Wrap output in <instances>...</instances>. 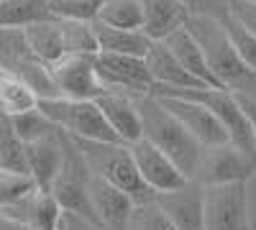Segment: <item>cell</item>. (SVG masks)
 <instances>
[{"label":"cell","instance_id":"18","mask_svg":"<svg viewBox=\"0 0 256 230\" xmlns=\"http://www.w3.org/2000/svg\"><path fill=\"white\" fill-rule=\"evenodd\" d=\"M144 3V26L141 31L152 41H164L169 33L184 28L190 13L180 0H141Z\"/></svg>","mask_w":256,"mask_h":230},{"label":"cell","instance_id":"27","mask_svg":"<svg viewBox=\"0 0 256 230\" xmlns=\"http://www.w3.org/2000/svg\"><path fill=\"white\" fill-rule=\"evenodd\" d=\"M36 190V184L28 174H18V172H8L0 169V210L3 207L16 205L18 200L28 197Z\"/></svg>","mask_w":256,"mask_h":230},{"label":"cell","instance_id":"2","mask_svg":"<svg viewBox=\"0 0 256 230\" xmlns=\"http://www.w3.org/2000/svg\"><path fill=\"white\" fill-rule=\"evenodd\" d=\"M136 113H138V123H141V138L146 143H152L156 151H162L177 169L192 179V169L200 154L198 141L192 138L182 125L177 123V118L169 113L162 102L148 92V95H131Z\"/></svg>","mask_w":256,"mask_h":230},{"label":"cell","instance_id":"25","mask_svg":"<svg viewBox=\"0 0 256 230\" xmlns=\"http://www.w3.org/2000/svg\"><path fill=\"white\" fill-rule=\"evenodd\" d=\"M123 230H174V228L164 218V213L159 210V205L154 200H146V202L134 205Z\"/></svg>","mask_w":256,"mask_h":230},{"label":"cell","instance_id":"17","mask_svg":"<svg viewBox=\"0 0 256 230\" xmlns=\"http://www.w3.org/2000/svg\"><path fill=\"white\" fill-rule=\"evenodd\" d=\"M0 215L20 220V223L31 225L34 230H59V220H62V210H59L56 200L41 190H34L28 197L18 200L16 205L3 207Z\"/></svg>","mask_w":256,"mask_h":230},{"label":"cell","instance_id":"11","mask_svg":"<svg viewBox=\"0 0 256 230\" xmlns=\"http://www.w3.org/2000/svg\"><path fill=\"white\" fill-rule=\"evenodd\" d=\"M128 151H131V159L136 164V172H138L144 187L152 195L172 192V190H177V187L190 182L162 151H156L154 146L146 143L144 138L128 146Z\"/></svg>","mask_w":256,"mask_h":230},{"label":"cell","instance_id":"33","mask_svg":"<svg viewBox=\"0 0 256 230\" xmlns=\"http://www.w3.org/2000/svg\"><path fill=\"white\" fill-rule=\"evenodd\" d=\"M241 108L248 118V125H251V136H254V151H256V100H248V97H238Z\"/></svg>","mask_w":256,"mask_h":230},{"label":"cell","instance_id":"8","mask_svg":"<svg viewBox=\"0 0 256 230\" xmlns=\"http://www.w3.org/2000/svg\"><path fill=\"white\" fill-rule=\"evenodd\" d=\"M59 97L67 100H98L105 95V85L95 69V54H72L49 64Z\"/></svg>","mask_w":256,"mask_h":230},{"label":"cell","instance_id":"5","mask_svg":"<svg viewBox=\"0 0 256 230\" xmlns=\"http://www.w3.org/2000/svg\"><path fill=\"white\" fill-rule=\"evenodd\" d=\"M38 110L70 138L95 141V143H120L92 100H67V97L38 100Z\"/></svg>","mask_w":256,"mask_h":230},{"label":"cell","instance_id":"9","mask_svg":"<svg viewBox=\"0 0 256 230\" xmlns=\"http://www.w3.org/2000/svg\"><path fill=\"white\" fill-rule=\"evenodd\" d=\"M95 69H98V77H100V82L105 85L108 92L148 95L154 90L144 59H138V56L95 54Z\"/></svg>","mask_w":256,"mask_h":230},{"label":"cell","instance_id":"24","mask_svg":"<svg viewBox=\"0 0 256 230\" xmlns=\"http://www.w3.org/2000/svg\"><path fill=\"white\" fill-rule=\"evenodd\" d=\"M0 169L28 174L26 172V143L13 131L8 115H0Z\"/></svg>","mask_w":256,"mask_h":230},{"label":"cell","instance_id":"28","mask_svg":"<svg viewBox=\"0 0 256 230\" xmlns=\"http://www.w3.org/2000/svg\"><path fill=\"white\" fill-rule=\"evenodd\" d=\"M100 3L102 0H49V13L52 18H72L92 23Z\"/></svg>","mask_w":256,"mask_h":230},{"label":"cell","instance_id":"10","mask_svg":"<svg viewBox=\"0 0 256 230\" xmlns=\"http://www.w3.org/2000/svg\"><path fill=\"white\" fill-rule=\"evenodd\" d=\"M154 97L177 118V123L198 141V146H216V143L228 141V133L223 131L218 118L205 105H200V102L187 100V97H177V95H154Z\"/></svg>","mask_w":256,"mask_h":230},{"label":"cell","instance_id":"14","mask_svg":"<svg viewBox=\"0 0 256 230\" xmlns=\"http://www.w3.org/2000/svg\"><path fill=\"white\" fill-rule=\"evenodd\" d=\"M88 197L92 205L95 220L102 230H123L128 223V215L134 210V200L118 187L102 182L98 177L88 179Z\"/></svg>","mask_w":256,"mask_h":230},{"label":"cell","instance_id":"12","mask_svg":"<svg viewBox=\"0 0 256 230\" xmlns=\"http://www.w3.org/2000/svg\"><path fill=\"white\" fill-rule=\"evenodd\" d=\"M154 202L174 230H202V187L187 182L172 192L154 195Z\"/></svg>","mask_w":256,"mask_h":230},{"label":"cell","instance_id":"21","mask_svg":"<svg viewBox=\"0 0 256 230\" xmlns=\"http://www.w3.org/2000/svg\"><path fill=\"white\" fill-rule=\"evenodd\" d=\"M34 108H38L36 92L20 77L0 69V115L16 118V115H24Z\"/></svg>","mask_w":256,"mask_h":230},{"label":"cell","instance_id":"31","mask_svg":"<svg viewBox=\"0 0 256 230\" xmlns=\"http://www.w3.org/2000/svg\"><path fill=\"white\" fill-rule=\"evenodd\" d=\"M190 15H202V18H216L223 20L228 10V0H180Z\"/></svg>","mask_w":256,"mask_h":230},{"label":"cell","instance_id":"30","mask_svg":"<svg viewBox=\"0 0 256 230\" xmlns=\"http://www.w3.org/2000/svg\"><path fill=\"white\" fill-rule=\"evenodd\" d=\"M226 18L233 20L238 28L251 33L256 38V3H246V0H228Z\"/></svg>","mask_w":256,"mask_h":230},{"label":"cell","instance_id":"29","mask_svg":"<svg viewBox=\"0 0 256 230\" xmlns=\"http://www.w3.org/2000/svg\"><path fill=\"white\" fill-rule=\"evenodd\" d=\"M220 23H223V28H226L228 38H230L233 49H236V54L241 56V61H244L248 69L256 72V38H254L251 33H246L244 28H238V26L233 23V20H228V18H223Z\"/></svg>","mask_w":256,"mask_h":230},{"label":"cell","instance_id":"3","mask_svg":"<svg viewBox=\"0 0 256 230\" xmlns=\"http://www.w3.org/2000/svg\"><path fill=\"white\" fill-rule=\"evenodd\" d=\"M72 143L77 146L90 177H98L118 187L120 192H126L134 200V205L154 200V195L144 187L126 143H95V141H77V138H72Z\"/></svg>","mask_w":256,"mask_h":230},{"label":"cell","instance_id":"32","mask_svg":"<svg viewBox=\"0 0 256 230\" xmlns=\"http://www.w3.org/2000/svg\"><path fill=\"white\" fill-rule=\"evenodd\" d=\"M59 230H102L100 225L84 220V218H77V215H70V213H62V220H59Z\"/></svg>","mask_w":256,"mask_h":230},{"label":"cell","instance_id":"16","mask_svg":"<svg viewBox=\"0 0 256 230\" xmlns=\"http://www.w3.org/2000/svg\"><path fill=\"white\" fill-rule=\"evenodd\" d=\"M100 115L105 118L108 128L116 133V138L126 146H131L136 141H141V123H138V113L131 95L123 92H105L98 100H92Z\"/></svg>","mask_w":256,"mask_h":230},{"label":"cell","instance_id":"20","mask_svg":"<svg viewBox=\"0 0 256 230\" xmlns=\"http://www.w3.org/2000/svg\"><path fill=\"white\" fill-rule=\"evenodd\" d=\"M92 36H95V54H118V56H138L144 59L148 38L144 31H123V28H110L92 20Z\"/></svg>","mask_w":256,"mask_h":230},{"label":"cell","instance_id":"19","mask_svg":"<svg viewBox=\"0 0 256 230\" xmlns=\"http://www.w3.org/2000/svg\"><path fill=\"white\" fill-rule=\"evenodd\" d=\"M162 44H164V46L169 49V54H172L180 64H182V69H184L192 79H198L205 90H220V87L216 85V79H212L208 64H205V56H202V51H200V46H198V41L190 36L187 28H180V31H174V33H169Z\"/></svg>","mask_w":256,"mask_h":230},{"label":"cell","instance_id":"6","mask_svg":"<svg viewBox=\"0 0 256 230\" xmlns=\"http://www.w3.org/2000/svg\"><path fill=\"white\" fill-rule=\"evenodd\" d=\"M202 230H251L246 182L202 187Z\"/></svg>","mask_w":256,"mask_h":230},{"label":"cell","instance_id":"34","mask_svg":"<svg viewBox=\"0 0 256 230\" xmlns=\"http://www.w3.org/2000/svg\"><path fill=\"white\" fill-rule=\"evenodd\" d=\"M0 230H34V228L26 225V223H20V220H13V218L0 215Z\"/></svg>","mask_w":256,"mask_h":230},{"label":"cell","instance_id":"15","mask_svg":"<svg viewBox=\"0 0 256 230\" xmlns=\"http://www.w3.org/2000/svg\"><path fill=\"white\" fill-rule=\"evenodd\" d=\"M62 141H64V133L56 128L46 133L44 138L26 143V172L34 179L36 190L41 192H49V187L54 184L62 169Z\"/></svg>","mask_w":256,"mask_h":230},{"label":"cell","instance_id":"1","mask_svg":"<svg viewBox=\"0 0 256 230\" xmlns=\"http://www.w3.org/2000/svg\"><path fill=\"white\" fill-rule=\"evenodd\" d=\"M190 36L198 41V46L205 56V64L216 79V85L236 97L256 100V72L248 69L241 56L233 49L230 38L223 28L220 20L216 18H202V15H190L184 23Z\"/></svg>","mask_w":256,"mask_h":230},{"label":"cell","instance_id":"23","mask_svg":"<svg viewBox=\"0 0 256 230\" xmlns=\"http://www.w3.org/2000/svg\"><path fill=\"white\" fill-rule=\"evenodd\" d=\"M95 20L110 28L141 31L144 26V3L141 0H102Z\"/></svg>","mask_w":256,"mask_h":230},{"label":"cell","instance_id":"22","mask_svg":"<svg viewBox=\"0 0 256 230\" xmlns=\"http://www.w3.org/2000/svg\"><path fill=\"white\" fill-rule=\"evenodd\" d=\"M49 18V0H0V28H28Z\"/></svg>","mask_w":256,"mask_h":230},{"label":"cell","instance_id":"13","mask_svg":"<svg viewBox=\"0 0 256 230\" xmlns=\"http://www.w3.org/2000/svg\"><path fill=\"white\" fill-rule=\"evenodd\" d=\"M146 72L152 77V92H180V90H205L198 79H192L180 61L169 54L162 41H152L144 54Z\"/></svg>","mask_w":256,"mask_h":230},{"label":"cell","instance_id":"7","mask_svg":"<svg viewBox=\"0 0 256 230\" xmlns=\"http://www.w3.org/2000/svg\"><path fill=\"white\" fill-rule=\"evenodd\" d=\"M256 172V164L241 154L233 143H216V146H200V154L192 169V179L200 187L210 184H233V182H246Z\"/></svg>","mask_w":256,"mask_h":230},{"label":"cell","instance_id":"26","mask_svg":"<svg viewBox=\"0 0 256 230\" xmlns=\"http://www.w3.org/2000/svg\"><path fill=\"white\" fill-rule=\"evenodd\" d=\"M10 123H13V131L18 133V138L24 141V143H31V141H36V138H44L46 133L56 131V125H54L44 113H41L38 108H34V110H28V113H24V115L10 118Z\"/></svg>","mask_w":256,"mask_h":230},{"label":"cell","instance_id":"35","mask_svg":"<svg viewBox=\"0 0 256 230\" xmlns=\"http://www.w3.org/2000/svg\"><path fill=\"white\" fill-rule=\"evenodd\" d=\"M246 3H256V0H246Z\"/></svg>","mask_w":256,"mask_h":230},{"label":"cell","instance_id":"4","mask_svg":"<svg viewBox=\"0 0 256 230\" xmlns=\"http://www.w3.org/2000/svg\"><path fill=\"white\" fill-rule=\"evenodd\" d=\"M26 44L31 54L44 61H54L72 56V54H95V36H92V23L88 20H72V18H49L24 28Z\"/></svg>","mask_w":256,"mask_h":230}]
</instances>
